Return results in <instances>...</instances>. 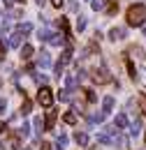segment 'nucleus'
Segmentation results:
<instances>
[{
	"instance_id": "nucleus-1",
	"label": "nucleus",
	"mask_w": 146,
	"mask_h": 150,
	"mask_svg": "<svg viewBox=\"0 0 146 150\" xmlns=\"http://www.w3.org/2000/svg\"><path fill=\"white\" fill-rule=\"evenodd\" d=\"M125 16H128V25H132V28H142V25L146 23V5H144V2L130 5Z\"/></svg>"
},
{
	"instance_id": "nucleus-2",
	"label": "nucleus",
	"mask_w": 146,
	"mask_h": 150,
	"mask_svg": "<svg viewBox=\"0 0 146 150\" xmlns=\"http://www.w3.org/2000/svg\"><path fill=\"white\" fill-rule=\"evenodd\" d=\"M37 102H39L44 109H51V104H54V93H51V88H49V86H39Z\"/></svg>"
},
{
	"instance_id": "nucleus-3",
	"label": "nucleus",
	"mask_w": 146,
	"mask_h": 150,
	"mask_svg": "<svg viewBox=\"0 0 146 150\" xmlns=\"http://www.w3.org/2000/svg\"><path fill=\"white\" fill-rule=\"evenodd\" d=\"M93 81L102 86V83H111V76H109V72H107L104 67H100V69H95V72H93Z\"/></svg>"
},
{
	"instance_id": "nucleus-4",
	"label": "nucleus",
	"mask_w": 146,
	"mask_h": 150,
	"mask_svg": "<svg viewBox=\"0 0 146 150\" xmlns=\"http://www.w3.org/2000/svg\"><path fill=\"white\" fill-rule=\"evenodd\" d=\"M109 39L114 42H121V39H125V28H118V25H114L109 30Z\"/></svg>"
},
{
	"instance_id": "nucleus-5",
	"label": "nucleus",
	"mask_w": 146,
	"mask_h": 150,
	"mask_svg": "<svg viewBox=\"0 0 146 150\" xmlns=\"http://www.w3.org/2000/svg\"><path fill=\"white\" fill-rule=\"evenodd\" d=\"M19 146H21V136H9L7 141L0 143V148H12V150H16Z\"/></svg>"
},
{
	"instance_id": "nucleus-6",
	"label": "nucleus",
	"mask_w": 146,
	"mask_h": 150,
	"mask_svg": "<svg viewBox=\"0 0 146 150\" xmlns=\"http://www.w3.org/2000/svg\"><path fill=\"white\" fill-rule=\"evenodd\" d=\"M114 127H116V129H125V127H128V115H125V113H118V115L114 118Z\"/></svg>"
},
{
	"instance_id": "nucleus-7",
	"label": "nucleus",
	"mask_w": 146,
	"mask_h": 150,
	"mask_svg": "<svg viewBox=\"0 0 146 150\" xmlns=\"http://www.w3.org/2000/svg\"><path fill=\"white\" fill-rule=\"evenodd\" d=\"M54 125H56V111L51 109V111H47V118H44V129H54Z\"/></svg>"
},
{
	"instance_id": "nucleus-8",
	"label": "nucleus",
	"mask_w": 146,
	"mask_h": 150,
	"mask_svg": "<svg viewBox=\"0 0 146 150\" xmlns=\"http://www.w3.org/2000/svg\"><path fill=\"white\" fill-rule=\"evenodd\" d=\"M74 141H77V146L86 148V146H88V134H86V132H77V134H74Z\"/></svg>"
},
{
	"instance_id": "nucleus-9",
	"label": "nucleus",
	"mask_w": 146,
	"mask_h": 150,
	"mask_svg": "<svg viewBox=\"0 0 146 150\" xmlns=\"http://www.w3.org/2000/svg\"><path fill=\"white\" fill-rule=\"evenodd\" d=\"M114 104H116V99H114L111 95H109V97H104V99H102V111L111 113V111H114Z\"/></svg>"
},
{
	"instance_id": "nucleus-10",
	"label": "nucleus",
	"mask_w": 146,
	"mask_h": 150,
	"mask_svg": "<svg viewBox=\"0 0 146 150\" xmlns=\"http://www.w3.org/2000/svg\"><path fill=\"white\" fill-rule=\"evenodd\" d=\"M21 37H23V35H19L16 30H14V33L9 35V39H7V44H9L12 49H19V46H21Z\"/></svg>"
},
{
	"instance_id": "nucleus-11",
	"label": "nucleus",
	"mask_w": 146,
	"mask_h": 150,
	"mask_svg": "<svg viewBox=\"0 0 146 150\" xmlns=\"http://www.w3.org/2000/svg\"><path fill=\"white\" fill-rule=\"evenodd\" d=\"M77 83H79V79H77L74 74H67V76H65V86H67L65 90H70V93H72L74 88H77Z\"/></svg>"
},
{
	"instance_id": "nucleus-12",
	"label": "nucleus",
	"mask_w": 146,
	"mask_h": 150,
	"mask_svg": "<svg viewBox=\"0 0 146 150\" xmlns=\"http://www.w3.org/2000/svg\"><path fill=\"white\" fill-rule=\"evenodd\" d=\"M37 65H39V67H49V65H51V58H49L47 51H42V53L37 56Z\"/></svg>"
},
{
	"instance_id": "nucleus-13",
	"label": "nucleus",
	"mask_w": 146,
	"mask_h": 150,
	"mask_svg": "<svg viewBox=\"0 0 146 150\" xmlns=\"http://www.w3.org/2000/svg\"><path fill=\"white\" fill-rule=\"evenodd\" d=\"M33 53H35V51H33V46H30V44H23V46H21V58H23V60L33 58Z\"/></svg>"
},
{
	"instance_id": "nucleus-14",
	"label": "nucleus",
	"mask_w": 146,
	"mask_h": 150,
	"mask_svg": "<svg viewBox=\"0 0 146 150\" xmlns=\"http://www.w3.org/2000/svg\"><path fill=\"white\" fill-rule=\"evenodd\" d=\"M16 33H19V35H28V33H33V25H30V23H19Z\"/></svg>"
},
{
	"instance_id": "nucleus-15",
	"label": "nucleus",
	"mask_w": 146,
	"mask_h": 150,
	"mask_svg": "<svg viewBox=\"0 0 146 150\" xmlns=\"http://www.w3.org/2000/svg\"><path fill=\"white\" fill-rule=\"evenodd\" d=\"M107 2H109V0H91V7L95 12H102V9L107 7Z\"/></svg>"
},
{
	"instance_id": "nucleus-16",
	"label": "nucleus",
	"mask_w": 146,
	"mask_h": 150,
	"mask_svg": "<svg viewBox=\"0 0 146 150\" xmlns=\"http://www.w3.org/2000/svg\"><path fill=\"white\" fill-rule=\"evenodd\" d=\"M63 120H65V122H67V125H74V122H77V111H67L65 113V115H63Z\"/></svg>"
},
{
	"instance_id": "nucleus-17",
	"label": "nucleus",
	"mask_w": 146,
	"mask_h": 150,
	"mask_svg": "<svg viewBox=\"0 0 146 150\" xmlns=\"http://www.w3.org/2000/svg\"><path fill=\"white\" fill-rule=\"evenodd\" d=\"M63 39H65V37H60V35H56V33H51L47 42H49V44H54V46H60V44H63Z\"/></svg>"
},
{
	"instance_id": "nucleus-18",
	"label": "nucleus",
	"mask_w": 146,
	"mask_h": 150,
	"mask_svg": "<svg viewBox=\"0 0 146 150\" xmlns=\"http://www.w3.org/2000/svg\"><path fill=\"white\" fill-rule=\"evenodd\" d=\"M125 67H128V74H130V79H132V81H135V79H139V72H137V69H135V65H132V62H125Z\"/></svg>"
},
{
	"instance_id": "nucleus-19",
	"label": "nucleus",
	"mask_w": 146,
	"mask_h": 150,
	"mask_svg": "<svg viewBox=\"0 0 146 150\" xmlns=\"http://www.w3.org/2000/svg\"><path fill=\"white\" fill-rule=\"evenodd\" d=\"M139 132H142V122H139V120H132V125H130V134L137 136Z\"/></svg>"
},
{
	"instance_id": "nucleus-20",
	"label": "nucleus",
	"mask_w": 146,
	"mask_h": 150,
	"mask_svg": "<svg viewBox=\"0 0 146 150\" xmlns=\"http://www.w3.org/2000/svg\"><path fill=\"white\" fill-rule=\"evenodd\" d=\"M84 95H86V102H88V104H95V99H97V97H95V93H93L91 88H86Z\"/></svg>"
},
{
	"instance_id": "nucleus-21",
	"label": "nucleus",
	"mask_w": 146,
	"mask_h": 150,
	"mask_svg": "<svg viewBox=\"0 0 146 150\" xmlns=\"http://www.w3.org/2000/svg\"><path fill=\"white\" fill-rule=\"evenodd\" d=\"M104 118H107V113H104V111H100V113H93V115H91V122H102Z\"/></svg>"
},
{
	"instance_id": "nucleus-22",
	"label": "nucleus",
	"mask_w": 146,
	"mask_h": 150,
	"mask_svg": "<svg viewBox=\"0 0 146 150\" xmlns=\"http://www.w3.org/2000/svg\"><path fill=\"white\" fill-rule=\"evenodd\" d=\"M104 9H107V14H116V12H118V2H107Z\"/></svg>"
},
{
	"instance_id": "nucleus-23",
	"label": "nucleus",
	"mask_w": 146,
	"mask_h": 150,
	"mask_svg": "<svg viewBox=\"0 0 146 150\" xmlns=\"http://www.w3.org/2000/svg\"><path fill=\"white\" fill-rule=\"evenodd\" d=\"M33 79H35L37 86H47V76L44 74H33Z\"/></svg>"
},
{
	"instance_id": "nucleus-24",
	"label": "nucleus",
	"mask_w": 146,
	"mask_h": 150,
	"mask_svg": "<svg viewBox=\"0 0 146 150\" xmlns=\"http://www.w3.org/2000/svg\"><path fill=\"white\" fill-rule=\"evenodd\" d=\"M130 53H132L135 58H144V51H142L139 46H132V49H130Z\"/></svg>"
},
{
	"instance_id": "nucleus-25",
	"label": "nucleus",
	"mask_w": 146,
	"mask_h": 150,
	"mask_svg": "<svg viewBox=\"0 0 146 150\" xmlns=\"http://www.w3.org/2000/svg\"><path fill=\"white\" fill-rule=\"evenodd\" d=\"M21 113H23V115L30 113V99H23V104H21Z\"/></svg>"
},
{
	"instance_id": "nucleus-26",
	"label": "nucleus",
	"mask_w": 146,
	"mask_h": 150,
	"mask_svg": "<svg viewBox=\"0 0 146 150\" xmlns=\"http://www.w3.org/2000/svg\"><path fill=\"white\" fill-rule=\"evenodd\" d=\"M84 28H86V19H84V16H79V21H77V33H81Z\"/></svg>"
},
{
	"instance_id": "nucleus-27",
	"label": "nucleus",
	"mask_w": 146,
	"mask_h": 150,
	"mask_svg": "<svg viewBox=\"0 0 146 150\" xmlns=\"http://www.w3.org/2000/svg\"><path fill=\"white\" fill-rule=\"evenodd\" d=\"M58 97H60V102H70V90H60Z\"/></svg>"
},
{
	"instance_id": "nucleus-28",
	"label": "nucleus",
	"mask_w": 146,
	"mask_h": 150,
	"mask_svg": "<svg viewBox=\"0 0 146 150\" xmlns=\"http://www.w3.org/2000/svg\"><path fill=\"white\" fill-rule=\"evenodd\" d=\"M28 134H30V125H23V127L19 129V136H23V139H26Z\"/></svg>"
},
{
	"instance_id": "nucleus-29",
	"label": "nucleus",
	"mask_w": 146,
	"mask_h": 150,
	"mask_svg": "<svg viewBox=\"0 0 146 150\" xmlns=\"http://www.w3.org/2000/svg\"><path fill=\"white\" fill-rule=\"evenodd\" d=\"M137 104H139L142 113H146V99H144V97H137Z\"/></svg>"
},
{
	"instance_id": "nucleus-30",
	"label": "nucleus",
	"mask_w": 146,
	"mask_h": 150,
	"mask_svg": "<svg viewBox=\"0 0 146 150\" xmlns=\"http://www.w3.org/2000/svg\"><path fill=\"white\" fill-rule=\"evenodd\" d=\"M5 53H7V46H5V42H2V39H0V60H2V58H5Z\"/></svg>"
},
{
	"instance_id": "nucleus-31",
	"label": "nucleus",
	"mask_w": 146,
	"mask_h": 150,
	"mask_svg": "<svg viewBox=\"0 0 146 150\" xmlns=\"http://www.w3.org/2000/svg\"><path fill=\"white\" fill-rule=\"evenodd\" d=\"M39 150H51V143H47V141H42V143H39Z\"/></svg>"
},
{
	"instance_id": "nucleus-32",
	"label": "nucleus",
	"mask_w": 146,
	"mask_h": 150,
	"mask_svg": "<svg viewBox=\"0 0 146 150\" xmlns=\"http://www.w3.org/2000/svg\"><path fill=\"white\" fill-rule=\"evenodd\" d=\"M35 129L42 132V118H35Z\"/></svg>"
},
{
	"instance_id": "nucleus-33",
	"label": "nucleus",
	"mask_w": 146,
	"mask_h": 150,
	"mask_svg": "<svg viewBox=\"0 0 146 150\" xmlns=\"http://www.w3.org/2000/svg\"><path fill=\"white\" fill-rule=\"evenodd\" d=\"M5 109H7V99H0V113H5Z\"/></svg>"
},
{
	"instance_id": "nucleus-34",
	"label": "nucleus",
	"mask_w": 146,
	"mask_h": 150,
	"mask_svg": "<svg viewBox=\"0 0 146 150\" xmlns=\"http://www.w3.org/2000/svg\"><path fill=\"white\" fill-rule=\"evenodd\" d=\"M63 2H65V0H51V5H54V7H63Z\"/></svg>"
},
{
	"instance_id": "nucleus-35",
	"label": "nucleus",
	"mask_w": 146,
	"mask_h": 150,
	"mask_svg": "<svg viewBox=\"0 0 146 150\" xmlns=\"http://www.w3.org/2000/svg\"><path fill=\"white\" fill-rule=\"evenodd\" d=\"M14 5V0H5V7H12Z\"/></svg>"
},
{
	"instance_id": "nucleus-36",
	"label": "nucleus",
	"mask_w": 146,
	"mask_h": 150,
	"mask_svg": "<svg viewBox=\"0 0 146 150\" xmlns=\"http://www.w3.org/2000/svg\"><path fill=\"white\" fill-rule=\"evenodd\" d=\"M37 5H39V7H42V5H44V2H47V0H35Z\"/></svg>"
},
{
	"instance_id": "nucleus-37",
	"label": "nucleus",
	"mask_w": 146,
	"mask_h": 150,
	"mask_svg": "<svg viewBox=\"0 0 146 150\" xmlns=\"http://www.w3.org/2000/svg\"><path fill=\"white\" fill-rule=\"evenodd\" d=\"M144 143H146V132H144Z\"/></svg>"
},
{
	"instance_id": "nucleus-38",
	"label": "nucleus",
	"mask_w": 146,
	"mask_h": 150,
	"mask_svg": "<svg viewBox=\"0 0 146 150\" xmlns=\"http://www.w3.org/2000/svg\"><path fill=\"white\" fill-rule=\"evenodd\" d=\"M16 2H26V0H16Z\"/></svg>"
}]
</instances>
